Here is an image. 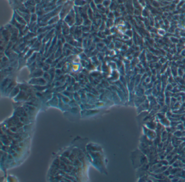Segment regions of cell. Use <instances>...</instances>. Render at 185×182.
Returning <instances> with one entry per match:
<instances>
[{
    "instance_id": "obj_4",
    "label": "cell",
    "mask_w": 185,
    "mask_h": 182,
    "mask_svg": "<svg viewBox=\"0 0 185 182\" xmlns=\"http://www.w3.org/2000/svg\"><path fill=\"white\" fill-rule=\"evenodd\" d=\"M94 2L96 3V4L98 5V4H101V3H102L103 2V0H94Z\"/></svg>"
},
{
    "instance_id": "obj_2",
    "label": "cell",
    "mask_w": 185,
    "mask_h": 182,
    "mask_svg": "<svg viewBox=\"0 0 185 182\" xmlns=\"http://www.w3.org/2000/svg\"><path fill=\"white\" fill-rule=\"evenodd\" d=\"M75 20V12L74 9H72L71 12L69 13L65 18V21L69 24H73L74 23V21Z\"/></svg>"
},
{
    "instance_id": "obj_3",
    "label": "cell",
    "mask_w": 185,
    "mask_h": 182,
    "mask_svg": "<svg viewBox=\"0 0 185 182\" xmlns=\"http://www.w3.org/2000/svg\"><path fill=\"white\" fill-rule=\"evenodd\" d=\"M74 4L77 7H83L86 5L87 2L85 0H74Z\"/></svg>"
},
{
    "instance_id": "obj_1",
    "label": "cell",
    "mask_w": 185,
    "mask_h": 182,
    "mask_svg": "<svg viewBox=\"0 0 185 182\" xmlns=\"http://www.w3.org/2000/svg\"><path fill=\"white\" fill-rule=\"evenodd\" d=\"M73 3L72 1H68L65 3L60 11V18H64V17H66L67 15L73 9Z\"/></svg>"
}]
</instances>
